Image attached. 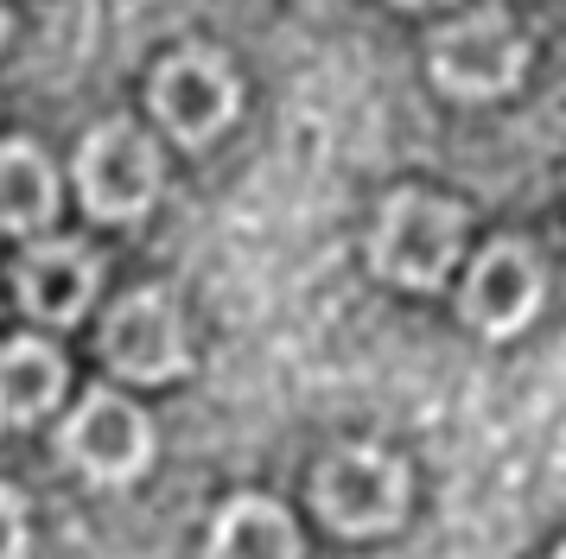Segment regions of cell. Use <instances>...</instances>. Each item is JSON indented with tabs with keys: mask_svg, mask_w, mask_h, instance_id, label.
Masks as SVG:
<instances>
[{
	"mask_svg": "<svg viewBox=\"0 0 566 559\" xmlns=\"http://www.w3.org/2000/svg\"><path fill=\"white\" fill-rule=\"evenodd\" d=\"M103 356L128 381H166L185 362V318L166 293H128L103 325Z\"/></svg>",
	"mask_w": 566,
	"mask_h": 559,
	"instance_id": "cell-5",
	"label": "cell"
},
{
	"mask_svg": "<svg viewBox=\"0 0 566 559\" xmlns=\"http://www.w3.org/2000/svg\"><path fill=\"white\" fill-rule=\"evenodd\" d=\"M0 559H27V503L0 483Z\"/></svg>",
	"mask_w": 566,
	"mask_h": 559,
	"instance_id": "cell-13",
	"label": "cell"
},
{
	"mask_svg": "<svg viewBox=\"0 0 566 559\" xmlns=\"http://www.w3.org/2000/svg\"><path fill=\"white\" fill-rule=\"evenodd\" d=\"M205 559H300V534H293L281 503H268V496H235V503L217 508V521H210Z\"/></svg>",
	"mask_w": 566,
	"mask_h": 559,
	"instance_id": "cell-10",
	"label": "cell"
},
{
	"mask_svg": "<svg viewBox=\"0 0 566 559\" xmlns=\"http://www.w3.org/2000/svg\"><path fill=\"white\" fill-rule=\"evenodd\" d=\"M427 64H433V83L452 96H503L528 64V39L503 13H464L433 32Z\"/></svg>",
	"mask_w": 566,
	"mask_h": 559,
	"instance_id": "cell-4",
	"label": "cell"
},
{
	"mask_svg": "<svg viewBox=\"0 0 566 559\" xmlns=\"http://www.w3.org/2000/svg\"><path fill=\"white\" fill-rule=\"evenodd\" d=\"M77 191L103 223H134L159 198V152L128 122H103L77 152Z\"/></svg>",
	"mask_w": 566,
	"mask_h": 559,
	"instance_id": "cell-3",
	"label": "cell"
},
{
	"mask_svg": "<svg viewBox=\"0 0 566 559\" xmlns=\"http://www.w3.org/2000/svg\"><path fill=\"white\" fill-rule=\"evenodd\" d=\"M96 293V254L77 242H39L20 261V305L45 325H71Z\"/></svg>",
	"mask_w": 566,
	"mask_h": 559,
	"instance_id": "cell-9",
	"label": "cell"
},
{
	"mask_svg": "<svg viewBox=\"0 0 566 559\" xmlns=\"http://www.w3.org/2000/svg\"><path fill=\"white\" fill-rule=\"evenodd\" d=\"M154 108L179 140H191V147L210 140V134L230 127V115H235L230 64H223L217 51H179V57H166L159 76H154Z\"/></svg>",
	"mask_w": 566,
	"mask_h": 559,
	"instance_id": "cell-7",
	"label": "cell"
},
{
	"mask_svg": "<svg viewBox=\"0 0 566 559\" xmlns=\"http://www.w3.org/2000/svg\"><path fill=\"white\" fill-rule=\"evenodd\" d=\"M459 235H464L459 203L433 198V191H395L376 217L369 254H376V274L395 280V286H433L459 261Z\"/></svg>",
	"mask_w": 566,
	"mask_h": 559,
	"instance_id": "cell-1",
	"label": "cell"
},
{
	"mask_svg": "<svg viewBox=\"0 0 566 559\" xmlns=\"http://www.w3.org/2000/svg\"><path fill=\"white\" fill-rule=\"evenodd\" d=\"M535 305H541V267L522 242H490L471 261V280H464V299H459L471 330L510 337V330H522L535 318Z\"/></svg>",
	"mask_w": 566,
	"mask_h": 559,
	"instance_id": "cell-8",
	"label": "cell"
},
{
	"mask_svg": "<svg viewBox=\"0 0 566 559\" xmlns=\"http://www.w3.org/2000/svg\"><path fill=\"white\" fill-rule=\"evenodd\" d=\"M64 394V356L45 337L0 344V426H27Z\"/></svg>",
	"mask_w": 566,
	"mask_h": 559,
	"instance_id": "cell-11",
	"label": "cell"
},
{
	"mask_svg": "<svg viewBox=\"0 0 566 559\" xmlns=\"http://www.w3.org/2000/svg\"><path fill=\"white\" fill-rule=\"evenodd\" d=\"M312 503L337 534H382L408 508V471H401V457L376 452V445H344L318 464Z\"/></svg>",
	"mask_w": 566,
	"mask_h": 559,
	"instance_id": "cell-2",
	"label": "cell"
},
{
	"mask_svg": "<svg viewBox=\"0 0 566 559\" xmlns=\"http://www.w3.org/2000/svg\"><path fill=\"white\" fill-rule=\"evenodd\" d=\"M64 452L77 457L96 483H128L154 457V426L147 413L122 394H90L64 426Z\"/></svg>",
	"mask_w": 566,
	"mask_h": 559,
	"instance_id": "cell-6",
	"label": "cell"
},
{
	"mask_svg": "<svg viewBox=\"0 0 566 559\" xmlns=\"http://www.w3.org/2000/svg\"><path fill=\"white\" fill-rule=\"evenodd\" d=\"M57 210V172L52 159L27 140L0 147V229H39Z\"/></svg>",
	"mask_w": 566,
	"mask_h": 559,
	"instance_id": "cell-12",
	"label": "cell"
},
{
	"mask_svg": "<svg viewBox=\"0 0 566 559\" xmlns=\"http://www.w3.org/2000/svg\"><path fill=\"white\" fill-rule=\"evenodd\" d=\"M554 559H566V547H560V553H554Z\"/></svg>",
	"mask_w": 566,
	"mask_h": 559,
	"instance_id": "cell-15",
	"label": "cell"
},
{
	"mask_svg": "<svg viewBox=\"0 0 566 559\" xmlns=\"http://www.w3.org/2000/svg\"><path fill=\"white\" fill-rule=\"evenodd\" d=\"M0 39H7V13H0Z\"/></svg>",
	"mask_w": 566,
	"mask_h": 559,
	"instance_id": "cell-14",
	"label": "cell"
}]
</instances>
